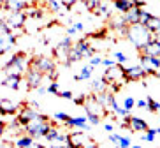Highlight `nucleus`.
I'll list each match as a JSON object with an SVG mask.
<instances>
[{"mask_svg":"<svg viewBox=\"0 0 160 148\" xmlns=\"http://www.w3.org/2000/svg\"><path fill=\"white\" fill-rule=\"evenodd\" d=\"M128 129L134 132H144L148 129V124L139 116H128Z\"/></svg>","mask_w":160,"mask_h":148,"instance_id":"16","label":"nucleus"},{"mask_svg":"<svg viewBox=\"0 0 160 148\" xmlns=\"http://www.w3.org/2000/svg\"><path fill=\"white\" fill-rule=\"evenodd\" d=\"M85 110H86V113H95V115H99V116L106 115V108L95 97H90V99L85 100Z\"/></svg>","mask_w":160,"mask_h":148,"instance_id":"11","label":"nucleus"},{"mask_svg":"<svg viewBox=\"0 0 160 148\" xmlns=\"http://www.w3.org/2000/svg\"><path fill=\"white\" fill-rule=\"evenodd\" d=\"M30 65L33 67V69H37L41 74H44V76H48V74H51L53 71H57V65H55V62H53L49 57H37L33 58L32 62H30Z\"/></svg>","mask_w":160,"mask_h":148,"instance_id":"5","label":"nucleus"},{"mask_svg":"<svg viewBox=\"0 0 160 148\" xmlns=\"http://www.w3.org/2000/svg\"><path fill=\"white\" fill-rule=\"evenodd\" d=\"M49 127H51V124H49L48 116H44V115L39 113L35 118L30 120L28 124L25 125V130H27V134L32 136V138H44L46 132L49 130Z\"/></svg>","mask_w":160,"mask_h":148,"instance_id":"3","label":"nucleus"},{"mask_svg":"<svg viewBox=\"0 0 160 148\" xmlns=\"http://www.w3.org/2000/svg\"><path fill=\"white\" fill-rule=\"evenodd\" d=\"M16 145L18 146H32V145H35V141H33V138L32 136H23V138H18L16 139Z\"/></svg>","mask_w":160,"mask_h":148,"instance_id":"26","label":"nucleus"},{"mask_svg":"<svg viewBox=\"0 0 160 148\" xmlns=\"http://www.w3.org/2000/svg\"><path fill=\"white\" fill-rule=\"evenodd\" d=\"M113 9L120 11V13H127L128 9L134 7V0H111Z\"/></svg>","mask_w":160,"mask_h":148,"instance_id":"21","label":"nucleus"},{"mask_svg":"<svg viewBox=\"0 0 160 148\" xmlns=\"http://www.w3.org/2000/svg\"><path fill=\"white\" fill-rule=\"evenodd\" d=\"M139 11H141V7H132V9H128L127 13H123V21H125L127 25L139 23Z\"/></svg>","mask_w":160,"mask_h":148,"instance_id":"19","label":"nucleus"},{"mask_svg":"<svg viewBox=\"0 0 160 148\" xmlns=\"http://www.w3.org/2000/svg\"><path fill=\"white\" fill-rule=\"evenodd\" d=\"M146 108H148L151 113H157V111L160 110V104H158V100L153 99V97H146Z\"/></svg>","mask_w":160,"mask_h":148,"instance_id":"25","label":"nucleus"},{"mask_svg":"<svg viewBox=\"0 0 160 148\" xmlns=\"http://www.w3.org/2000/svg\"><path fill=\"white\" fill-rule=\"evenodd\" d=\"M104 129L108 130V132H113V130H114V125H113V124H106V125H104Z\"/></svg>","mask_w":160,"mask_h":148,"instance_id":"47","label":"nucleus"},{"mask_svg":"<svg viewBox=\"0 0 160 148\" xmlns=\"http://www.w3.org/2000/svg\"><path fill=\"white\" fill-rule=\"evenodd\" d=\"M58 95L63 97V99H72V97H74V94H72L71 90H65V92H58Z\"/></svg>","mask_w":160,"mask_h":148,"instance_id":"40","label":"nucleus"},{"mask_svg":"<svg viewBox=\"0 0 160 148\" xmlns=\"http://www.w3.org/2000/svg\"><path fill=\"white\" fill-rule=\"evenodd\" d=\"M42 79H44V74H41L37 69H33L32 65H28V69H27V85H28L30 90L42 85Z\"/></svg>","mask_w":160,"mask_h":148,"instance_id":"9","label":"nucleus"},{"mask_svg":"<svg viewBox=\"0 0 160 148\" xmlns=\"http://www.w3.org/2000/svg\"><path fill=\"white\" fill-rule=\"evenodd\" d=\"M144 27H146V28H148V30H150L151 33L158 32V30H160V21H158V18H157V16L153 14V16H151V18H150V21H148V23H146Z\"/></svg>","mask_w":160,"mask_h":148,"instance_id":"23","label":"nucleus"},{"mask_svg":"<svg viewBox=\"0 0 160 148\" xmlns=\"http://www.w3.org/2000/svg\"><path fill=\"white\" fill-rule=\"evenodd\" d=\"M148 65H151L153 69L158 71V69H160V58L158 57H153V55H148Z\"/></svg>","mask_w":160,"mask_h":148,"instance_id":"30","label":"nucleus"},{"mask_svg":"<svg viewBox=\"0 0 160 148\" xmlns=\"http://www.w3.org/2000/svg\"><path fill=\"white\" fill-rule=\"evenodd\" d=\"M102 64L104 67H111V65H114V64H116V60H111V58H102Z\"/></svg>","mask_w":160,"mask_h":148,"instance_id":"41","label":"nucleus"},{"mask_svg":"<svg viewBox=\"0 0 160 148\" xmlns=\"http://www.w3.org/2000/svg\"><path fill=\"white\" fill-rule=\"evenodd\" d=\"M123 108L127 111H130L132 108H136V100L132 99V97H125V100H123Z\"/></svg>","mask_w":160,"mask_h":148,"instance_id":"34","label":"nucleus"},{"mask_svg":"<svg viewBox=\"0 0 160 148\" xmlns=\"http://www.w3.org/2000/svg\"><path fill=\"white\" fill-rule=\"evenodd\" d=\"M100 62H102V57H97V55H93V57L90 58V64H88V65L97 67V65H100Z\"/></svg>","mask_w":160,"mask_h":148,"instance_id":"39","label":"nucleus"},{"mask_svg":"<svg viewBox=\"0 0 160 148\" xmlns=\"http://www.w3.org/2000/svg\"><path fill=\"white\" fill-rule=\"evenodd\" d=\"M86 120H88L92 125H99L100 124V116L95 115V113H86Z\"/></svg>","mask_w":160,"mask_h":148,"instance_id":"33","label":"nucleus"},{"mask_svg":"<svg viewBox=\"0 0 160 148\" xmlns=\"http://www.w3.org/2000/svg\"><path fill=\"white\" fill-rule=\"evenodd\" d=\"M46 90H48V94H55V95H58L60 88H58V83H57V81H51V83H49V86H48Z\"/></svg>","mask_w":160,"mask_h":148,"instance_id":"36","label":"nucleus"},{"mask_svg":"<svg viewBox=\"0 0 160 148\" xmlns=\"http://www.w3.org/2000/svg\"><path fill=\"white\" fill-rule=\"evenodd\" d=\"M99 2H100V0H83V4H85V7L88 11H93L95 7L99 5Z\"/></svg>","mask_w":160,"mask_h":148,"instance_id":"35","label":"nucleus"},{"mask_svg":"<svg viewBox=\"0 0 160 148\" xmlns=\"http://www.w3.org/2000/svg\"><path fill=\"white\" fill-rule=\"evenodd\" d=\"M85 100H86V95H79V97H76L74 99V102L76 104H79V106H83L85 104Z\"/></svg>","mask_w":160,"mask_h":148,"instance_id":"42","label":"nucleus"},{"mask_svg":"<svg viewBox=\"0 0 160 148\" xmlns=\"http://www.w3.org/2000/svg\"><path fill=\"white\" fill-rule=\"evenodd\" d=\"M76 33H78V30H76L74 27H71V28H67V35H71V37H72V35H76Z\"/></svg>","mask_w":160,"mask_h":148,"instance_id":"45","label":"nucleus"},{"mask_svg":"<svg viewBox=\"0 0 160 148\" xmlns=\"http://www.w3.org/2000/svg\"><path fill=\"white\" fill-rule=\"evenodd\" d=\"M71 46H72V37L67 35V37H63L60 43L57 44V48H55V57L60 58V60H63V62H67V55H69Z\"/></svg>","mask_w":160,"mask_h":148,"instance_id":"7","label":"nucleus"},{"mask_svg":"<svg viewBox=\"0 0 160 148\" xmlns=\"http://www.w3.org/2000/svg\"><path fill=\"white\" fill-rule=\"evenodd\" d=\"M123 74H125V79L127 81H139V79L148 76L142 65H132L128 69H123Z\"/></svg>","mask_w":160,"mask_h":148,"instance_id":"10","label":"nucleus"},{"mask_svg":"<svg viewBox=\"0 0 160 148\" xmlns=\"http://www.w3.org/2000/svg\"><path fill=\"white\" fill-rule=\"evenodd\" d=\"M104 79H106V83H116L118 79L127 81V79H125V74H123L122 64H114V65L108 67V71H106V74H104Z\"/></svg>","mask_w":160,"mask_h":148,"instance_id":"6","label":"nucleus"},{"mask_svg":"<svg viewBox=\"0 0 160 148\" xmlns=\"http://www.w3.org/2000/svg\"><path fill=\"white\" fill-rule=\"evenodd\" d=\"M146 132V136H142V141H155V138H157V134H158V129H150V127H148V129L144 130Z\"/></svg>","mask_w":160,"mask_h":148,"instance_id":"27","label":"nucleus"},{"mask_svg":"<svg viewBox=\"0 0 160 148\" xmlns=\"http://www.w3.org/2000/svg\"><path fill=\"white\" fill-rule=\"evenodd\" d=\"M92 72H93V67H92V65H85L83 69H81L79 74H76V76H74V81H86V79L92 78Z\"/></svg>","mask_w":160,"mask_h":148,"instance_id":"22","label":"nucleus"},{"mask_svg":"<svg viewBox=\"0 0 160 148\" xmlns=\"http://www.w3.org/2000/svg\"><path fill=\"white\" fill-rule=\"evenodd\" d=\"M109 139H111L113 143H118V139H120V136H118V134H109Z\"/></svg>","mask_w":160,"mask_h":148,"instance_id":"46","label":"nucleus"},{"mask_svg":"<svg viewBox=\"0 0 160 148\" xmlns=\"http://www.w3.org/2000/svg\"><path fill=\"white\" fill-rule=\"evenodd\" d=\"M37 110H33L32 106H27V108H23V110L19 111V115H18V124L19 125H27L30 122V120H33L35 116H37Z\"/></svg>","mask_w":160,"mask_h":148,"instance_id":"12","label":"nucleus"},{"mask_svg":"<svg viewBox=\"0 0 160 148\" xmlns=\"http://www.w3.org/2000/svg\"><path fill=\"white\" fill-rule=\"evenodd\" d=\"M106 88H108V83H106V79H104V78H100V79H95V81L92 83V90H93L95 94L104 92Z\"/></svg>","mask_w":160,"mask_h":148,"instance_id":"24","label":"nucleus"},{"mask_svg":"<svg viewBox=\"0 0 160 148\" xmlns=\"http://www.w3.org/2000/svg\"><path fill=\"white\" fill-rule=\"evenodd\" d=\"M55 120L63 122V124H65L67 120H69V115H67V113H63V111H58V113H55Z\"/></svg>","mask_w":160,"mask_h":148,"instance_id":"37","label":"nucleus"},{"mask_svg":"<svg viewBox=\"0 0 160 148\" xmlns=\"http://www.w3.org/2000/svg\"><path fill=\"white\" fill-rule=\"evenodd\" d=\"M46 141H49V143H63L65 145L67 143V134H63V132H60L58 129H55V127H49V130L46 132Z\"/></svg>","mask_w":160,"mask_h":148,"instance_id":"13","label":"nucleus"},{"mask_svg":"<svg viewBox=\"0 0 160 148\" xmlns=\"http://www.w3.org/2000/svg\"><path fill=\"white\" fill-rule=\"evenodd\" d=\"M111 9H113V5H111L109 0H100L99 5L93 9V13L97 16H106L108 18V16H111Z\"/></svg>","mask_w":160,"mask_h":148,"instance_id":"20","label":"nucleus"},{"mask_svg":"<svg viewBox=\"0 0 160 148\" xmlns=\"http://www.w3.org/2000/svg\"><path fill=\"white\" fill-rule=\"evenodd\" d=\"M67 127H78V129H83V130H88L90 125L86 122V116H69V120L65 122Z\"/></svg>","mask_w":160,"mask_h":148,"instance_id":"18","label":"nucleus"},{"mask_svg":"<svg viewBox=\"0 0 160 148\" xmlns=\"http://www.w3.org/2000/svg\"><path fill=\"white\" fill-rule=\"evenodd\" d=\"M4 21L9 25L11 30H12V28H23L25 23H27V16H25L23 11H18V13H11Z\"/></svg>","mask_w":160,"mask_h":148,"instance_id":"8","label":"nucleus"},{"mask_svg":"<svg viewBox=\"0 0 160 148\" xmlns=\"http://www.w3.org/2000/svg\"><path fill=\"white\" fill-rule=\"evenodd\" d=\"M125 35L130 39V43L134 44L137 49H141L146 43H150V39H151V32L146 28L144 25H141V23L128 25V27H127V32H125Z\"/></svg>","mask_w":160,"mask_h":148,"instance_id":"2","label":"nucleus"},{"mask_svg":"<svg viewBox=\"0 0 160 148\" xmlns=\"http://www.w3.org/2000/svg\"><path fill=\"white\" fill-rule=\"evenodd\" d=\"M151 16H153L151 13H148V11H144V9L141 7V11H139V23H141V25H146L148 21H150Z\"/></svg>","mask_w":160,"mask_h":148,"instance_id":"28","label":"nucleus"},{"mask_svg":"<svg viewBox=\"0 0 160 148\" xmlns=\"http://www.w3.org/2000/svg\"><path fill=\"white\" fill-rule=\"evenodd\" d=\"M118 145H120L122 148H128V146H130V138H123V136H120Z\"/></svg>","mask_w":160,"mask_h":148,"instance_id":"38","label":"nucleus"},{"mask_svg":"<svg viewBox=\"0 0 160 148\" xmlns=\"http://www.w3.org/2000/svg\"><path fill=\"white\" fill-rule=\"evenodd\" d=\"M2 85L9 86V88H12V90H19V85H21V74L9 72V74L2 79Z\"/></svg>","mask_w":160,"mask_h":148,"instance_id":"15","label":"nucleus"},{"mask_svg":"<svg viewBox=\"0 0 160 148\" xmlns=\"http://www.w3.org/2000/svg\"><path fill=\"white\" fill-rule=\"evenodd\" d=\"M72 27H74V28L78 30V32H83V30H85V25H83V23H79V21H78V23H74Z\"/></svg>","mask_w":160,"mask_h":148,"instance_id":"44","label":"nucleus"},{"mask_svg":"<svg viewBox=\"0 0 160 148\" xmlns=\"http://www.w3.org/2000/svg\"><path fill=\"white\" fill-rule=\"evenodd\" d=\"M48 5H49V9H51L53 13H60V9L63 7V4L58 2V0H48Z\"/></svg>","mask_w":160,"mask_h":148,"instance_id":"29","label":"nucleus"},{"mask_svg":"<svg viewBox=\"0 0 160 148\" xmlns=\"http://www.w3.org/2000/svg\"><path fill=\"white\" fill-rule=\"evenodd\" d=\"M111 110H113V111H114V113H116L118 116H127L128 113H130V111H127V110H125V108H122V106H118V102H116V104L113 106V108H111Z\"/></svg>","mask_w":160,"mask_h":148,"instance_id":"32","label":"nucleus"},{"mask_svg":"<svg viewBox=\"0 0 160 148\" xmlns=\"http://www.w3.org/2000/svg\"><path fill=\"white\" fill-rule=\"evenodd\" d=\"M4 130H5V125H4V122H0V138L4 136Z\"/></svg>","mask_w":160,"mask_h":148,"instance_id":"48","label":"nucleus"},{"mask_svg":"<svg viewBox=\"0 0 160 148\" xmlns=\"http://www.w3.org/2000/svg\"><path fill=\"white\" fill-rule=\"evenodd\" d=\"M28 64H30V60H28V57H27V53L19 51V53H16V55H12V57L5 62L4 71H5V74H9V72L23 74V72L28 69Z\"/></svg>","mask_w":160,"mask_h":148,"instance_id":"4","label":"nucleus"},{"mask_svg":"<svg viewBox=\"0 0 160 148\" xmlns=\"http://www.w3.org/2000/svg\"><path fill=\"white\" fill-rule=\"evenodd\" d=\"M30 106H32L33 110H37V108H39V104H37V100H32V102H30Z\"/></svg>","mask_w":160,"mask_h":148,"instance_id":"49","label":"nucleus"},{"mask_svg":"<svg viewBox=\"0 0 160 148\" xmlns=\"http://www.w3.org/2000/svg\"><path fill=\"white\" fill-rule=\"evenodd\" d=\"M28 7V0H5L4 9H7L9 13H18V11H25Z\"/></svg>","mask_w":160,"mask_h":148,"instance_id":"14","label":"nucleus"},{"mask_svg":"<svg viewBox=\"0 0 160 148\" xmlns=\"http://www.w3.org/2000/svg\"><path fill=\"white\" fill-rule=\"evenodd\" d=\"M113 57H114V60H116L118 64H125L128 60V57L125 55V53H122V51H114Z\"/></svg>","mask_w":160,"mask_h":148,"instance_id":"31","label":"nucleus"},{"mask_svg":"<svg viewBox=\"0 0 160 148\" xmlns=\"http://www.w3.org/2000/svg\"><path fill=\"white\" fill-rule=\"evenodd\" d=\"M16 111H18V104L12 102L9 99H2L0 100V115L5 116V115H14Z\"/></svg>","mask_w":160,"mask_h":148,"instance_id":"17","label":"nucleus"},{"mask_svg":"<svg viewBox=\"0 0 160 148\" xmlns=\"http://www.w3.org/2000/svg\"><path fill=\"white\" fill-rule=\"evenodd\" d=\"M95 55V49L90 46V43L86 39H81L76 44H72L71 49H69V55H67V65L78 62V60H83V58H92Z\"/></svg>","mask_w":160,"mask_h":148,"instance_id":"1","label":"nucleus"},{"mask_svg":"<svg viewBox=\"0 0 160 148\" xmlns=\"http://www.w3.org/2000/svg\"><path fill=\"white\" fill-rule=\"evenodd\" d=\"M136 106H137V108H141V110H144V108H146V99L136 100Z\"/></svg>","mask_w":160,"mask_h":148,"instance_id":"43","label":"nucleus"}]
</instances>
